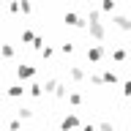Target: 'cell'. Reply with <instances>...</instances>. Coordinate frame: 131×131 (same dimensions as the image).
Returning <instances> with one entry per match:
<instances>
[{"label":"cell","mask_w":131,"mask_h":131,"mask_svg":"<svg viewBox=\"0 0 131 131\" xmlns=\"http://www.w3.org/2000/svg\"><path fill=\"white\" fill-rule=\"evenodd\" d=\"M104 55H106V49L101 47V44H90V47H88V60H90V63H98Z\"/></svg>","instance_id":"6da1fadb"},{"label":"cell","mask_w":131,"mask_h":131,"mask_svg":"<svg viewBox=\"0 0 131 131\" xmlns=\"http://www.w3.org/2000/svg\"><path fill=\"white\" fill-rule=\"evenodd\" d=\"M88 30H90V36H93L96 41H104V38H106V27H104V22H90Z\"/></svg>","instance_id":"7a4b0ae2"},{"label":"cell","mask_w":131,"mask_h":131,"mask_svg":"<svg viewBox=\"0 0 131 131\" xmlns=\"http://www.w3.org/2000/svg\"><path fill=\"white\" fill-rule=\"evenodd\" d=\"M74 128H82V123L77 115H66L63 123H60V131H74Z\"/></svg>","instance_id":"3957f363"},{"label":"cell","mask_w":131,"mask_h":131,"mask_svg":"<svg viewBox=\"0 0 131 131\" xmlns=\"http://www.w3.org/2000/svg\"><path fill=\"white\" fill-rule=\"evenodd\" d=\"M16 77H19V79H33V77H36V66H30V63L16 66Z\"/></svg>","instance_id":"277c9868"},{"label":"cell","mask_w":131,"mask_h":131,"mask_svg":"<svg viewBox=\"0 0 131 131\" xmlns=\"http://www.w3.org/2000/svg\"><path fill=\"white\" fill-rule=\"evenodd\" d=\"M63 22L68 25V27H85V25H90L88 19H82V16H77V14H66Z\"/></svg>","instance_id":"5b68a950"},{"label":"cell","mask_w":131,"mask_h":131,"mask_svg":"<svg viewBox=\"0 0 131 131\" xmlns=\"http://www.w3.org/2000/svg\"><path fill=\"white\" fill-rule=\"evenodd\" d=\"M112 22H115V27H117V30H126V33H131V19H128V16L117 14V16L112 19Z\"/></svg>","instance_id":"8992f818"},{"label":"cell","mask_w":131,"mask_h":131,"mask_svg":"<svg viewBox=\"0 0 131 131\" xmlns=\"http://www.w3.org/2000/svg\"><path fill=\"white\" fill-rule=\"evenodd\" d=\"M27 93H30L33 98H41V96H44V93H47V88H44L41 82H33L30 88H27Z\"/></svg>","instance_id":"52a82bcc"},{"label":"cell","mask_w":131,"mask_h":131,"mask_svg":"<svg viewBox=\"0 0 131 131\" xmlns=\"http://www.w3.org/2000/svg\"><path fill=\"white\" fill-rule=\"evenodd\" d=\"M68 77H71L74 82H82L85 79V71H82L79 66H68Z\"/></svg>","instance_id":"ba28073f"},{"label":"cell","mask_w":131,"mask_h":131,"mask_svg":"<svg viewBox=\"0 0 131 131\" xmlns=\"http://www.w3.org/2000/svg\"><path fill=\"white\" fill-rule=\"evenodd\" d=\"M22 96H25L22 85H8V98H22Z\"/></svg>","instance_id":"9c48e42d"},{"label":"cell","mask_w":131,"mask_h":131,"mask_svg":"<svg viewBox=\"0 0 131 131\" xmlns=\"http://www.w3.org/2000/svg\"><path fill=\"white\" fill-rule=\"evenodd\" d=\"M16 117H19V120H30L33 109H30V106H22V109H16Z\"/></svg>","instance_id":"30bf717a"},{"label":"cell","mask_w":131,"mask_h":131,"mask_svg":"<svg viewBox=\"0 0 131 131\" xmlns=\"http://www.w3.org/2000/svg\"><path fill=\"white\" fill-rule=\"evenodd\" d=\"M66 101H68V104H71V106H79V104H82V96H79V93H77V90H71V93H68V98H66Z\"/></svg>","instance_id":"8fae6325"},{"label":"cell","mask_w":131,"mask_h":131,"mask_svg":"<svg viewBox=\"0 0 131 131\" xmlns=\"http://www.w3.org/2000/svg\"><path fill=\"white\" fill-rule=\"evenodd\" d=\"M19 38H22V44H33V41H36V33H33V30H22Z\"/></svg>","instance_id":"7c38bea8"},{"label":"cell","mask_w":131,"mask_h":131,"mask_svg":"<svg viewBox=\"0 0 131 131\" xmlns=\"http://www.w3.org/2000/svg\"><path fill=\"white\" fill-rule=\"evenodd\" d=\"M104 82H109V85H115V82H120L117 71H109V68H106V71H104Z\"/></svg>","instance_id":"4fadbf2b"},{"label":"cell","mask_w":131,"mask_h":131,"mask_svg":"<svg viewBox=\"0 0 131 131\" xmlns=\"http://www.w3.org/2000/svg\"><path fill=\"white\" fill-rule=\"evenodd\" d=\"M126 57H128V52H126V49H112V60H117V63H123Z\"/></svg>","instance_id":"5bb4252c"},{"label":"cell","mask_w":131,"mask_h":131,"mask_svg":"<svg viewBox=\"0 0 131 131\" xmlns=\"http://www.w3.org/2000/svg\"><path fill=\"white\" fill-rule=\"evenodd\" d=\"M6 128H8V131H19V128H22V120H19V117H14V120L6 123Z\"/></svg>","instance_id":"9a60e30c"},{"label":"cell","mask_w":131,"mask_h":131,"mask_svg":"<svg viewBox=\"0 0 131 131\" xmlns=\"http://www.w3.org/2000/svg\"><path fill=\"white\" fill-rule=\"evenodd\" d=\"M101 11H104V14L115 11V0H101Z\"/></svg>","instance_id":"2e32d148"},{"label":"cell","mask_w":131,"mask_h":131,"mask_svg":"<svg viewBox=\"0 0 131 131\" xmlns=\"http://www.w3.org/2000/svg\"><path fill=\"white\" fill-rule=\"evenodd\" d=\"M90 82H93L96 88H101V85H104V74H90Z\"/></svg>","instance_id":"e0dca14e"},{"label":"cell","mask_w":131,"mask_h":131,"mask_svg":"<svg viewBox=\"0 0 131 131\" xmlns=\"http://www.w3.org/2000/svg\"><path fill=\"white\" fill-rule=\"evenodd\" d=\"M3 57H6V60L14 57V47H11V44H3Z\"/></svg>","instance_id":"ac0fdd59"},{"label":"cell","mask_w":131,"mask_h":131,"mask_svg":"<svg viewBox=\"0 0 131 131\" xmlns=\"http://www.w3.org/2000/svg\"><path fill=\"white\" fill-rule=\"evenodd\" d=\"M52 55H55V49H52V47H44V49H41V57H44V60H52Z\"/></svg>","instance_id":"d6986e66"},{"label":"cell","mask_w":131,"mask_h":131,"mask_svg":"<svg viewBox=\"0 0 131 131\" xmlns=\"http://www.w3.org/2000/svg\"><path fill=\"white\" fill-rule=\"evenodd\" d=\"M88 22H101V11H90V14H88Z\"/></svg>","instance_id":"ffe728a7"},{"label":"cell","mask_w":131,"mask_h":131,"mask_svg":"<svg viewBox=\"0 0 131 131\" xmlns=\"http://www.w3.org/2000/svg\"><path fill=\"white\" fill-rule=\"evenodd\" d=\"M60 52H63V55H71V52H74V44H71V41H66L63 47H60Z\"/></svg>","instance_id":"44dd1931"},{"label":"cell","mask_w":131,"mask_h":131,"mask_svg":"<svg viewBox=\"0 0 131 131\" xmlns=\"http://www.w3.org/2000/svg\"><path fill=\"white\" fill-rule=\"evenodd\" d=\"M98 131H115V126L109 120H104V123H98Z\"/></svg>","instance_id":"7402d4cb"},{"label":"cell","mask_w":131,"mask_h":131,"mask_svg":"<svg viewBox=\"0 0 131 131\" xmlns=\"http://www.w3.org/2000/svg\"><path fill=\"white\" fill-rule=\"evenodd\" d=\"M123 96L131 98V79H128V82H123Z\"/></svg>","instance_id":"603a6c76"},{"label":"cell","mask_w":131,"mask_h":131,"mask_svg":"<svg viewBox=\"0 0 131 131\" xmlns=\"http://www.w3.org/2000/svg\"><path fill=\"white\" fill-rule=\"evenodd\" d=\"M33 6H30V0H22V14H30Z\"/></svg>","instance_id":"cb8c5ba5"},{"label":"cell","mask_w":131,"mask_h":131,"mask_svg":"<svg viewBox=\"0 0 131 131\" xmlns=\"http://www.w3.org/2000/svg\"><path fill=\"white\" fill-rule=\"evenodd\" d=\"M33 47H36V49L41 52V49H44V38H41V36H36V41H33Z\"/></svg>","instance_id":"d4e9b609"},{"label":"cell","mask_w":131,"mask_h":131,"mask_svg":"<svg viewBox=\"0 0 131 131\" xmlns=\"http://www.w3.org/2000/svg\"><path fill=\"white\" fill-rule=\"evenodd\" d=\"M79 131H98V126H93V123H88V126H82Z\"/></svg>","instance_id":"484cf974"},{"label":"cell","mask_w":131,"mask_h":131,"mask_svg":"<svg viewBox=\"0 0 131 131\" xmlns=\"http://www.w3.org/2000/svg\"><path fill=\"white\" fill-rule=\"evenodd\" d=\"M8 3H14V0H8Z\"/></svg>","instance_id":"4316f807"},{"label":"cell","mask_w":131,"mask_h":131,"mask_svg":"<svg viewBox=\"0 0 131 131\" xmlns=\"http://www.w3.org/2000/svg\"><path fill=\"white\" fill-rule=\"evenodd\" d=\"M85 3H90V0H85Z\"/></svg>","instance_id":"83f0119b"},{"label":"cell","mask_w":131,"mask_h":131,"mask_svg":"<svg viewBox=\"0 0 131 131\" xmlns=\"http://www.w3.org/2000/svg\"><path fill=\"white\" fill-rule=\"evenodd\" d=\"M128 57H131V52H128Z\"/></svg>","instance_id":"f1b7e54d"},{"label":"cell","mask_w":131,"mask_h":131,"mask_svg":"<svg viewBox=\"0 0 131 131\" xmlns=\"http://www.w3.org/2000/svg\"><path fill=\"white\" fill-rule=\"evenodd\" d=\"M6 131H8V128H6Z\"/></svg>","instance_id":"f546056e"}]
</instances>
